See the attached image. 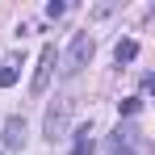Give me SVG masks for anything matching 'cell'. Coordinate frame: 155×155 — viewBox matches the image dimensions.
<instances>
[{"label":"cell","instance_id":"obj_11","mask_svg":"<svg viewBox=\"0 0 155 155\" xmlns=\"http://www.w3.org/2000/svg\"><path fill=\"white\" fill-rule=\"evenodd\" d=\"M0 155H4V147H0Z\"/></svg>","mask_w":155,"mask_h":155},{"label":"cell","instance_id":"obj_6","mask_svg":"<svg viewBox=\"0 0 155 155\" xmlns=\"http://www.w3.org/2000/svg\"><path fill=\"white\" fill-rule=\"evenodd\" d=\"M17 67H21V59H8V63H0V88H13V84H17V76H21Z\"/></svg>","mask_w":155,"mask_h":155},{"label":"cell","instance_id":"obj_3","mask_svg":"<svg viewBox=\"0 0 155 155\" xmlns=\"http://www.w3.org/2000/svg\"><path fill=\"white\" fill-rule=\"evenodd\" d=\"M54 63H59V51H54V42H46V46H42V54H38V71H34V84H29V97H42V92H46Z\"/></svg>","mask_w":155,"mask_h":155},{"label":"cell","instance_id":"obj_2","mask_svg":"<svg viewBox=\"0 0 155 155\" xmlns=\"http://www.w3.org/2000/svg\"><path fill=\"white\" fill-rule=\"evenodd\" d=\"M92 51H97L92 34H76V38H71V46H67V54H63V76H80V71L88 67Z\"/></svg>","mask_w":155,"mask_h":155},{"label":"cell","instance_id":"obj_8","mask_svg":"<svg viewBox=\"0 0 155 155\" xmlns=\"http://www.w3.org/2000/svg\"><path fill=\"white\" fill-rule=\"evenodd\" d=\"M71 155H92V130H88V126L76 130V147H71Z\"/></svg>","mask_w":155,"mask_h":155},{"label":"cell","instance_id":"obj_7","mask_svg":"<svg viewBox=\"0 0 155 155\" xmlns=\"http://www.w3.org/2000/svg\"><path fill=\"white\" fill-rule=\"evenodd\" d=\"M134 54H138V42H134V38H122V42L113 46V59H117V63H130Z\"/></svg>","mask_w":155,"mask_h":155},{"label":"cell","instance_id":"obj_9","mask_svg":"<svg viewBox=\"0 0 155 155\" xmlns=\"http://www.w3.org/2000/svg\"><path fill=\"white\" fill-rule=\"evenodd\" d=\"M138 109H143V97H126V101L117 105V113H126V117H130V113H138Z\"/></svg>","mask_w":155,"mask_h":155},{"label":"cell","instance_id":"obj_10","mask_svg":"<svg viewBox=\"0 0 155 155\" xmlns=\"http://www.w3.org/2000/svg\"><path fill=\"white\" fill-rule=\"evenodd\" d=\"M63 13H67L63 0H51V4H46V17H51V21H54V17H63Z\"/></svg>","mask_w":155,"mask_h":155},{"label":"cell","instance_id":"obj_4","mask_svg":"<svg viewBox=\"0 0 155 155\" xmlns=\"http://www.w3.org/2000/svg\"><path fill=\"white\" fill-rule=\"evenodd\" d=\"M0 147H8V151H21L25 147V117H8L4 122V138H0Z\"/></svg>","mask_w":155,"mask_h":155},{"label":"cell","instance_id":"obj_1","mask_svg":"<svg viewBox=\"0 0 155 155\" xmlns=\"http://www.w3.org/2000/svg\"><path fill=\"white\" fill-rule=\"evenodd\" d=\"M67 122H71V97H54L51 109H46V122H42L46 138L51 143H63L67 138Z\"/></svg>","mask_w":155,"mask_h":155},{"label":"cell","instance_id":"obj_5","mask_svg":"<svg viewBox=\"0 0 155 155\" xmlns=\"http://www.w3.org/2000/svg\"><path fill=\"white\" fill-rule=\"evenodd\" d=\"M134 134H138L134 126H117L113 134H109V143H105V151H109V155H134V151H130V143H134Z\"/></svg>","mask_w":155,"mask_h":155}]
</instances>
